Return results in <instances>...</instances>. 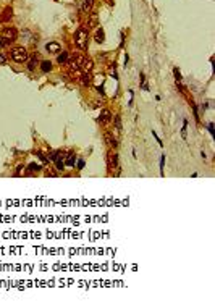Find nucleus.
Wrapping results in <instances>:
<instances>
[{"label":"nucleus","mask_w":215,"mask_h":307,"mask_svg":"<svg viewBox=\"0 0 215 307\" xmlns=\"http://www.w3.org/2000/svg\"><path fill=\"white\" fill-rule=\"evenodd\" d=\"M87 29L84 26L81 28H78V31H76V36H74V41H76V44L79 49H83V50H86L87 49Z\"/></svg>","instance_id":"1"},{"label":"nucleus","mask_w":215,"mask_h":307,"mask_svg":"<svg viewBox=\"0 0 215 307\" xmlns=\"http://www.w3.org/2000/svg\"><path fill=\"white\" fill-rule=\"evenodd\" d=\"M11 58L16 61V63H24L28 60V50L24 47H15L11 50Z\"/></svg>","instance_id":"2"},{"label":"nucleus","mask_w":215,"mask_h":307,"mask_svg":"<svg viewBox=\"0 0 215 307\" xmlns=\"http://www.w3.org/2000/svg\"><path fill=\"white\" fill-rule=\"evenodd\" d=\"M16 29L15 28H5V29H3V42H11V41H15L16 39Z\"/></svg>","instance_id":"3"},{"label":"nucleus","mask_w":215,"mask_h":307,"mask_svg":"<svg viewBox=\"0 0 215 307\" xmlns=\"http://www.w3.org/2000/svg\"><path fill=\"white\" fill-rule=\"evenodd\" d=\"M11 16H13L11 7H7L5 10L2 11V15H0V23H8V21L11 20Z\"/></svg>","instance_id":"4"},{"label":"nucleus","mask_w":215,"mask_h":307,"mask_svg":"<svg viewBox=\"0 0 215 307\" xmlns=\"http://www.w3.org/2000/svg\"><path fill=\"white\" fill-rule=\"evenodd\" d=\"M79 68H83L84 71H87V73H89L91 70L94 68V63H92V60H91V58H83L81 65H79Z\"/></svg>","instance_id":"5"},{"label":"nucleus","mask_w":215,"mask_h":307,"mask_svg":"<svg viewBox=\"0 0 215 307\" xmlns=\"http://www.w3.org/2000/svg\"><path fill=\"white\" fill-rule=\"evenodd\" d=\"M79 83H81V86H84V87H87L89 86V84L92 83V76L89 73H84V74H81V76H79Z\"/></svg>","instance_id":"6"},{"label":"nucleus","mask_w":215,"mask_h":307,"mask_svg":"<svg viewBox=\"0 0 215 307\" xmlns=\"http://www.w3.org/2000/svg\"><path fill=\"white\" fill-rule=\"evenodd\" d=\"M110 120H112V112L107 110V108H105V110H102V112H100V121H102V123H107V121H110Z\"/></svg>","instance_id":"7"},{"label":"nucleus","mask_w":215,"mask_h":307,"mask_svg":"<svg viewBox=\"0 0 215 307\" xmlns=\"http://www.w3.org/2000/svg\"><path fill=\"white\" fill-rule=\"evenodd\" d=\"M45 49H47V52L55 54V52H60V44H57V42H49V44L45 45Z\"/></svg>","instance_id":"8"},{"label":"nucleus","mask_w":215,"mask_h":307,"mask_svg":"<svg viewBox=\"0 0 215 307\" xmlns=\"http://www.w3.org/2000/svg\"><path fill=\"white\" fill-rule=\"evenodd\" d=\"M41 165H37V163H31L29 167H28V175H34L37 171H41Z\"/></svg>","instance_id":"9"},{"label":"nucleus","mask_w":215,"mask_h":307,"mask_svg":"<svg viewBox=\"0 0 215 307\" xmlns=\"http://www.w3.org/2000/svg\"><path fill=\"white\" fill-rule=\"evenodd\" d=\"M74 162H76V155H74V152H68V155H67V165L74 167Z\"/></svg>","instance_id":"10"},{"label":"nucleus","mask_w":215,"mask_h":307,"mask_svg":"<svg viewBox=\"0 0 215 307\" xmlns=\"http://www.w3.org/2000/svg\"><path fill=\"white\" fill-rule=\"evenodd\" d=\"M92 3H94V0H84L83 2V11L89 13L91 8H92Z\"/></svg>","instance_id":"11"},{"label":"nucleus","mask_w":215,"mask_h":307,"mask_svg":"<svg viewBox=\"0 0 215 307\" xmlns=\"http://www.w3.org/2000/svg\"><path fill=\"white\" fill-rule=\"evenodd\" d=\"M41 70L44 73H49L50 70H52V63H50V61H42V63H41Z\"/></svg>","instance_id":"12"},{"label":"nucleus","mask_w":215,"mask_h":307,"mask_svg":"<svg viewBox=\"0 0 215 307\" xmlns=\"http://www.w3.org/2000/svg\"><path fill=\"white\" fill-rule=\"evenodd\" d=\"M104 37H105V34H104V29H97V32H96V41H97V42H100V44H102V42L105 41Z\"/></svg>","instance_id":"13"},{"label":"nucleus","mask_w":215,"mask_h":307,"mask_svg":"<svg viewBox=\"0 0 215 307\" xmlns=\"http://www.w3.org/2000/svg\"><path fill=\"white\" fill-rule=\"evenodd\" d=\"M57 60H58V63L65 65V63L68 61V54H67V52H62V54L58 55V58H57Z\"/></svg>","instance_id":"14"},{"label":"nucleus","mask_w":215,"mask_h":307,"mask_svg":"<svg viewBox=\"0 0 215 307\" xmlns=\"http://www.w3.org/2000/svg\"><path fill=\"white\" fill-rule=\"evenodd\" d=\"M105 141H107V144H109L110 147H116V145H118L116 139H115V138H112V136H105Z\"/></svg>","instance_id":"15"},{"label":"nucleus","mask_w":215,"mask_h":307,"mask_svg":"<svg viewBox=\"0 0 215 307\" xmlns=\"http://www.w3.org/2000/svg\"><path fill=\"white\" fill-rule=\"evenodd\" d=\"M36 65H37V58H31L29 61H28V70H29V71H34Z\"/></svg>","instance_id":"16"},{"label":"nucleus","mask_w":215,"mask_h":307,"mask_svg":"<svg viewBox=\"0 0 215 307\" xmlns=\"http://www.w3.org/2000/svg\"><path fill=\"white\" fill-rule=\"evenodd\" d=\"M55 162H57V170H58V171H62V170H63V167H65V162L62 160V157L58 155V157L55 158Z\"/></svg>","instance_id":"17"},{"label":"nucleus","mask_w":215,"mask_h":307,"mask_svg":"<svg viewBox=\"0 0 215 307\" xmlns=\"http://www.w3.org/2000/svg\"><path fill=\"white\" fill-rule=\"evenodd\" d=\"M113 120H115V129H116V131H121V118H120V115H116Z\"/></svg>","instance_id":"18"},{"label":"nucleus","mask_w":215,"mask_h":307,"mask_svg":"<svg viewBox=\"0 0 215 307\" xmlns=\"http://www.w3.org/2000/svg\"><path fill=\"white\" fill-rule=\"evenodd\" d=\"M173 73H175V79H176V83H181V79H183V78H181V73L178 71V68H175V70H173Z\"/></svg>","instance_id":"19"},{"label":"nucleus","mask_w":215,"mask_h":307,"mask_svg":"<svg viewBox=\"0 0 215 307\" xmlns=\"http://www.w3.org/2000/svg\"><path fill=\"white\" fill-rule=\"evenodd\" d=\"M141 86L144 91H149V87H147V83H146V78H144V74H141Z\"/></svg>","instance_id":"20"},{"label":"nucleus","mask_w":215,"mask_h":307,"mask_svg":"<svg viewBox=\"0 0 215 307\" xmlns=\"http://www.w3.org/2000/svg\"><path fill=\"white\" fill-rule=\"evenodd\" d=\"M24 173V165H20V167H18V170H16V176H21V175Z\"/></svg>","instance_id":"21"},{"label":"nucleus","mask_w":215,"mask_h":307,"mask_svg":"<svg viewBox=\"0 0 215 307\" xmlns=\"http://www.w3.org/2000/svg\"><path fill=\"white\" fill-rule=\"evenodd\" d=\"M163 165H165V155H162V158H160V175L163 176Z\"/></svg>","instance_id":"22"},{"label":"nucleus","mask_w":215,"mask_h":307,"mask_svg":"<svg viewBox=\"0 0 215 307\" xmlns=\"http://www.w3.org/2000/svg\"><path fill=\"white\" fill-rule=\"evenodd\" d=\"M186 129H188V123L184 121V125H183V129H181V136H183V139H186Z\"/></svg>","instance_id":"23"},{"label":"nucleus","mask_w":215,"mask_h":307,"mask_svg":"<svg viewBox=\"0 0 215 307\" xmlns=\"http://www.w3.org/2000/svg\"><path fill=\"white\" fill-rule=\"evenodd\" d=\"M45 176H57V171H54V170H47V171H45Z\"/></svg>","instance_id":"24"},{"label":"nucleus","mask_w":215,"mask_h":307,"mask_svg":"<svg viewBox=\"0 0 215 307\" xmlns=\"http://www.w3.org/2000/svg\"><path fill=\"white\" fill-rule=\"evenodd\" d=\"M84 168V160H79L78 162V170H83Z\"/></svg>","instance_id":"25"},{"label":"nucleus","mask_w":215,"mask_h":307,"mask_svg":"<svg viewBox=\"0 0 215 307\" xmlns=\"http://www.w3.org/2000/svg\"><path fill=\"white\" fill-rule=\"evenodd\" d=\"M207 128H209V131H210V133L213 134V125H212V123H209V125H207Z\"/></svg>","instance_id":"26"},{"label":"nucleus","mask_w":215,"mask_h":307,"mask_svg":"<svg viewBox=\"0 0 215 307\" xmlns=\"http://www.w3.org/2000/svg\"><path fill=\"white\" fill-rule=\"evenodd\" d=\"M97 91H99V94H102V96H104V87H102V86L97 87Z\"/></svg>","instance_id":"27"},{"label":"nucleus","mask_w":215,"mask_h":307,"mask_svg":"<svg viewBox=\"0 0 215 307\" xmlns=\"http://www.w3.org/2000/svg\"><path fill=\"white\" fill-rule=\"evenodd\" d=\"M2 63H5V57L0 55V65H2Z\"/></svg>","instance_id":"28"},{"label":"nucleus","mask_w":215,"mask_h":307,"mask_svg":"<svg viewBox=\"0 0 215 307\" xmlns=\"http://www.w3.org/2000/svg\"><path fill=\"white\" fill-rule=\"evenodd\" d=\"M3 45H5V42H3V37H0V49H2Z\"/></svg>","instance_id":"29"}]
</instances>
